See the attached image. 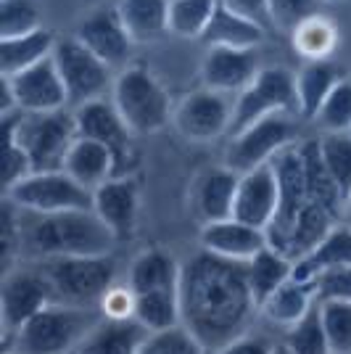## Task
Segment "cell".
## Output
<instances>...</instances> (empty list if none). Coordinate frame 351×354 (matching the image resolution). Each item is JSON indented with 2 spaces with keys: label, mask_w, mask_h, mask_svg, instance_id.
<instances>
[{
  "label": "cell",
  "mask_w": 351,
  "mask_h": 354,
  "mask_svg": "<svg viewBox=\"0 0 351 354\" xmlns=\"http://www.w3.org/2000/svg\"><path fill=\"white\" fill-rule=\"evenodd\" d=\"M180 310L182 328L204 344L206 352H217L249 333L251 317L259 307L246 278V262L222 259L204 249L196 251L182 262Z\"/></svg>",
  "instance_id": "1"
},
{
  "label": "cell",
  "mask_w": 351,
  "mask_h": 354,
  "mask_svg": "<svg viewBox=\"0 0 351 354\" xmlns=\"http://www.w3.org/2000/svg\"><path fill=\"white\" fill-rule=\"evenodd\" d=\"M24 243L43 259L103 257L117 246V236L93 209H77L61 214H37V220L24 227Z\"/></svg>",
  "instance_id": "2"
},
{
  "label": "cell",
  "mask_w": 351,
  "mask_h": 354,
  "mask_svg": "<svg viewBox=\"0 0 351 354\" xmlns=\"http://www.w3.org/2000/svg\"><path fill=\"white\" fill-rule=\"evenodd\" d=\"M111 101L135 135L159 133L175 114L167 88L146 64H130L117 74Z\"/></svg>",
  "instance_id": "3"
},
{
  "label": "cell",
  "mask_w": 351,
  "mask_h": 354,
  "mask_svg": "<svg viewBox=\"0 0 351 354\" xmlns=\"http://www.w3.org/2000/svg\"><path fill=\"white\" fill-rule=\"evenodd\" d=\"M98 320L101 310L53 301L16 333L11 349L21 354H74Z\"/></svg>",
  "instance_id": "4"
},
{
  "label": "cell",
  "mask_w": 351,
  "mask_h": 354,
  "mask_svg": "<svg viewBox=\"0 0 351 354\" xmlns=\"http://www.w3.org/2000/svg\"><path fill=\"white\" fill-rule=\"evenodd\" d=\"M40 270L53 288V299L72 307L98 310L106 291L117 286V259L111 254L43 259Z\"/></svg>",
  "instance_id": "5"
},
{
  "label": "cell",
  "mask_w": 351,
  "mask_h": 354,
  "mask_svg": "<svg viewBox=\"0 0 351 354\" xmlns=\"http://www.w3.org/2000/svg\"><path fill=\"white\" fill-rule=\"evenodd\" d=\"M3 119V127L16 135V140L30 153L35 172H53L64 169L66 153L74 146L77 124L74 114L53 111V114H24L16 111Z\"/></svg>",
  "instance_id": "6"
},
{
  "label": "cell",
  "mask_w": 351,
  "mask_h": 354,
  "mask_svg": "<svg viewBox=\"0 0 351 354\" xmlns=\"http://www.w3.org/2000/svg\"><path fill=\"white\" fill-rule=\"evenodd\" d=\"M293 111H298L296 74H291L285 66H262L256 80L235 98L233 122L227 135L233 138L262 119L275 114H293Z\"/></svg>",
  "instance_id": "7"
},
{
  "label": "cell",
  "mask_w": 351,
  "mask_h": 354,
  "mask_svg": "<svg viewBox=\"0 0 351 354\" xmlns=\"http://www.w3.org/2000/svg\"><path fill=\"white\" fill-rule=\"evenodd\" d=\"M21 212L30 214H61L77 209H93V191L79 185L69 172H32L24 183L6 193Z\"/></svg>",
  "instance_id": "8"
},
{
  "label": "cell",
  "mask_w": 351,
  "mask_h": 354,
  "mask_svg": "<svg viewBox=\"0 0 351 354\" xmlns=\"http://www.w3.org/2000/svg\"><path fill=\"white\" fill-rule=\"evenodd\" d=\"M53 64L59 69L61 80L69 93V104L82 106L88 101L103 98V93L114 88V69L101 61L90 48L79 43L77 37H61L53 48Z\"/></svg>",
  "instance_id": "9"
},
{
  "label": "cell",
  "mask_w": 351,
  "mask_h": 354,
  "mask_svg": "<svg viewBox=\"0 0 351 354\" xmlns=\"http://www.w3.org/2000/svg\"><path fill=\"white\" fill-rule=\"evenodd\" d=\"M296 135H298V130H296V122L291 119V114L267 117L230 138L225 164L235 169L238 175H246L256 167L272 164V159L280 151H285L296 143Z\"/></svg>",
  "instance_id": "10"
},
{
  "label": "cell",
  "mask_w": 351,
  "mask_h": 354,
  "mask_svg": "<svg viewBox=\"0 0 351 354\" xmlns=\"http://www.w3.org/2000/svg\"><path fill=\"white\" fill-rule=\"evenodd\" d=\"M53 301V288L40 267L8 270L0 288V323L6 339H14L32 317H37Z\"/></svg>",
  "instance_id": "11"
},
{
  "label": "cell",
  "mask_w": 351,
  "mask_h": 354,
  "mask_svg": "<svg viewBox=\"0 0 351 354\" xmlns=\"http://www.w3.org/2000/svg\"><path fill=\"white\" fill-rule=\"evenodd\" d=\"M74 124H77V135L79 138L98 140V143H103L111 151L114 164H117V175L114 177L132 175V167H135L132 138H135V133L127 127V122L122 119L114 101L95 98V101L77 106L74 109Z\"/></svg>",
  "instance_id": "12"
},
{
  "label": "cell",
  "mask_w": 351,
  "mask_h": 354,
  "mask_svg": "<svg viewBox=\"0 0 351 354\" xmlns=\"http://www.w3.org/2000/svg\"><path fill=\"white\" fill-rule=\"evenodd\" d=\"M233 104L230 95H222L209 88H201L185 95L177 104L172 122H175L177 133L191 143H211L230 133V122H233Z\"/></svg>",
  "instance_id": "13"
},
{
  "label": "cell",
  "mask_w": 351,
  "mask_h": 354,
  "mask_svg": "<svg viewBox=\"0 0 351 354\" xmlns=\"http://www.w3.org/2000/svg\"><path fill=\"white\" fill-rule=\"evenodd\" d=\"M74 37L79 43L90 48L101 61H106L111 69H124L130 66L132 56V37L127 35L122 16L114 6H98L95 11H90L85 19L77 21L74 27Z\"/></svg>",
  "instance_id": "14"
},
{
  "label": "cell",
  "mask_w": 351,
  "mask_h": 354,
  "mask_svg": "<svg viewBox=\"0 0 351 354\" xmlns=\"http://www.w3.org/2000/svg\"><path fill=\"white\" fill-rule=\"evenodd\" d=\"M6 80L11 82L19 111L24 114H53V111H64V106L69 104V93L53 64V56L35 64L27 72L6 77Z\"/></svg>",
  "instance_id": "15"
},
{
  "label": "cell",
  "mask_w": 351,
  "mask_h": 354,
  "mask_svg": "<svg viewBox=\"0 0 351 354\" xmlns=\"http://www.w3.org/2000/svg\"><path fill=\"white\" fill-rule=\"evenodd\" d=\"M280 207V183L272 164L256 167L246 175H240L238 193H235L233 217L246 222L251 227H259L267 233Z\"/></svg>",
  "instance_id": "16"
},
{
  "label": "cell",
  "mask_w": 351,
  "mask_h": 354,
  "mask_svg": "<svg viewBox=\"0 0 351 354\" xmlns=\"http://www.w3.org/2000/svg\"><path fill=\"white\" fill-rule=\"evenodd\" d=\"M262 72L256 48L238 50V48H209L201 61V80L204 88L238 98L243 90Z\"/></svg>",
  "instance_id": "17"
},
{
  "label": "cell",
  "mask_w": 351,
  "mask_h": 354,
  "mask_svg": "<svg viewBox=\"0 0 351 354\" xmlns=\"http://www.w3.org/2000/svg\"><path fill=\"white\" fill-rule=\"evenodd\" d=\"M93 212L101 217L111 233L127 238L137 227V212H140V185L132 175L111 177L93 191Z\"/></svg>",
  "instance_id": "18"
},
{
  "label": "cell",
  "mask_w": 351,
  "mask_h": 354,
  "mask_svg": "<svg viewBox=\"0 0 351 354\" xmlns=\"http://www.w3.org/2000/svg\"><path fill=\"white\" fill-rule=\"evenodd\" d=\"M238 183H240V175L230 169L227 164L206 167L204 172L196 177L191 188V204L201 225L233 217Z\"/></svg>",
  "instance_id": "19"
},
{
  "label": "cell",
  "mask_w": 351,
  "mask_h": 354,
  "mask_svg": "<svg viewBox=\"0 0 351 354\" xmlns=\"http://www.w3.org/2000/svg\"><path fill=\"white\" fill-rule=\"evenodd\" d=\"M267 243L269 241H267L264 230L251 227L235 217L201 225V249L211 251L222 259L249 262L251 257H256Z\"/></svg>",
  "instance_id": "20"
},
{
  "label": "cell",
  "mask_w": 351,
  "mask_h": 354,
  "mask_svg": "<svg viewBox=\"0 0 351 354\" xmlns=\"http://www.w3.org/2000/svg\"><path fill=\"white\" fill-rule=\"evenodd\" d=\"M148 336L151 330L137 317L114 320L101 315L74 354H140Z\"/></svg>",
  "instance_id": "21"
},
{
  "label": "cell",
  "mask_w": 351,
  "mask_h": 354,
  "mask_svg": "<svg viewBox=\"0 0 351 354\" xmlns=\"http://www.w3.org/2000/svg\"><path fill=\"white\" fill-rule=\"evenodd\" d=\"M351 265V225H333L314 249L293 262V281L312 283L320 272Z\"/></svg>",
  "instance_id": "22"
},
{
  "label": "cell",
  "mask_w": 351,
  "mask_h": 354,
  "mask_svg": "<svg viewBox=\"0 0 351 354\" xmlns=\"http://www.w3.org/2000/svg\"><path fill=\"white\" fill-rule=\"evenodd\" d=\"M180 272H182V265L175 259V254L164 249H146L132 259L127 286L135 291V296L164 291V288H180Z\"/></svg>",
  "instance_id": "23"
},
{
  "label": "cell",
  "mask_w": 351,
  "mask_h": 354,
  "mask_svg": "<svg viewBox=\"0 0 351 354\" xmlns=\"http://www.w3.org/2000/svg\"><path fill=\"white\" fill-rule=\"evenodd\" d=\"M64 172H69L79 185L95 191L98 185H103L106 180L117 175V164H114L111 151L103 143L90 140V138H77L66 153Z\"/></svg>",
  "instance_id": "24"
},
{
  "label": "cell",
  "mask_w": 351,
  "mask_h": 354,
  "mask_svg": "<svg viewBox=\"0 0 351 354\" xmlns=\"http://www.w3.org/2000/svg\"><path fill=\"white\" fill-rule=\"evenodd\" d=\"M132 43H156L169 32V0H117Z\"/></svg>",
  "instance_id": "25"
},
{
  "label": "cell",
  "mask_w": 351,
  "mask_h": 354,
  "mask_svg": "<svg viewBox=\"0 0 351 354\" xmlns=\"http://www.w3.org/2000/svg\"><path fill=\"white\" fill-rule=\"evenodd\" d=\"M264 27H259L256 21H251L246 16L235 14L230 8H225L222 3H217V11L211 16L209 27L204 32V40L209 48H238V50H251L259 48L264 40Z\"/></svg>",
  "instance_id": "26"
},
{
  "label": "cell",
  "mask_w": 351,
  "mask_h": 354,
  "mask_svg": "<svg viewBox=\"0 0 351 354\" xmlns=\"http://www.w3.org/2000/svg\"><path fill=\"white\" fill-rule=\"evenodd\" d=\"M314 307H317V296H314L312 283H301L291 278L285 286H280L267 301H262L259 315H262L264 320H269L272 325L288 330L298 320H304Z\"/></svg>",
  "instance_id": "27"
},
{
  "label": "cell",
  "mask_w": 351,
  "mask_h": 354,
  "mask_svg": "<svg viewBox=\"0 0 351 354\" xmlns=\"http://www.w3.org/2000/svg\"><path fill=\"white\" fill-rule=\"evenodd\" d=\"M343 80V69L330 61H307V66L296 74V101L298 114L304 119H314L325 98L333 93L338 82Z\"/></svg>",
  "instance_id": "28"
},
{
  "label": "cell",
  "mask_w": 351,
  "mask_h": 354,
  "mask_svg": "<svg viewBox=\"0 0 351 354\" xmlns=\"http://www.w3.org/2000/svg\"><path fill=\"white\" fill-rule=\"evenodd\" d=\"M56 40L59 37H53V32L48 30L0 40V77H16V74L32 69L35 64L50 59Z\"/></svg>",
  "instance_id": "29"
},
{
  "label": "cell",
  "mask_w": 351,
  "mask_h": 354,
  "mask_svg": "<svg viewBox=\"0 0 351 354\" xmlns=\"http://www.w3.org/2000/svg\"><path fill=\"white\" fill-rule=\"evenodd\" d=\"M246 278L251 294L256 299V307H262V301H267L280 286H285L293 278V259L267 243L256 257L246 262Z\"/></svg>",
  "instance_id": "30"
},
{
  "label": "cell",
  "mask_w": 351,
  "mask_h": 354,
  "mask_svg": "<svg viewBox=\"0 0 351 354\" xmlns=\"http://www.w3.org/2000/svg\"><path fill=\"white\" fill-rule=\"evenodd\" d=\"M135 317L146 325L151 333H161L182 325V310H180V288H164L151 294L135 296Z\"/></svg>",
  "instance_id": "31"
},
{
  "label": "cell",
  "mask_w": 351,
  "mask_h": 354,
  "mask_svg": "<svg viewBox=\"0 0 351 354\" xmlns=\"http://www.w3.org/2000/svg\"><path fill=\"white\" fill-rule=\"evenodd\" d=\"M293 48L304 56L307 61H325L338 45V30L336 24L325 14L307 19L298 30L291 35Z\"/></svg>",
  "instance_id": "32"
},
{
  "label": "cell",
  "mask_w": 351,
  "mask_h": 354,
  "mask_svg": "<svg viewBox=\"0 0 351 354\" xmlns=\"http://www.w3.org/2000/svg\"><path fill=\"white\" fill-rule=\"evenodd\" d=\"M220 0H169V32L185 40H201Z\"/></svg>",
  "instance_id": "33"
},
{
  "label": "cell",
  "mask_w": 351,
  "mask_h": 354,
  "mask_svg": "<svg viewBox=\"0 0 351 354\" xmlns=\"http://www.w3.org/2000/svg\"><path fill=\"white\" fill-rule=\"evenodd\" d=\"M320 159L328 169L330 180L336 183L341 196L351 201V135L349 133H325L320 138Z\"/></svg>",
  "instance_id": "34"
},
{
  "label": "cell",
  "mask_w": 351,
  "mask_h": 354,
  "mask_svg": "<svg viewBox=\"0 0 351 354\" xmlns=\"http://www.w3.org/2000/svg\"><path fill=\"white\" fill-rule=\"evenodd\" d=\"M293 354H333L328 333L322 328L320 304L309 312L304 320L285 330V341H283Z\"/></svg>",
  "instance_id": "35"
},
{
  "label": "cell",
  "mask_w": 351,
  "mask_h": 354,
  "mask_svg": "<svg viewBox=\"0 0 351 354\" xmlns=\"http://www.w3.org/2000/svg\"><path fill=\"white\" fill-rule=\"evenodd\" d=\"M43 30L35 0H0V40Z\"/></svg>",
  "instance_id": "36"
},
{
  "label": "cell",
  "mask_w": 351,
  "mask_h": 354,
  "mask_svg": "<svg viewBox=\"0 0 351 354\" xmlns=\"http://www.w3.org/2000/svg\"><path fill=\"white\" fill-rule=\"evenodd\" d=\"M328 0H269V27L293 35L307 19L322 14Z\"/></svg>",
  "instance_id": "37"
},
{
  "label": "cell",
  "mask_w": 351,
  "mask_h": 354,
  "mask_svg": "<svg viewBox=\"0 0 351 354\" xmlns=\"http://www.w3.org/2000/svg\"><path fill=\"white\" fill-rule=\"evenodd\" d=\"M333 354H351V301H317Z\"/></svg>",
  "instance_id": "38"
},
{
  "label": "cell",
  "mask_w": 351,
  "mask_h": 354,
  "mask_svg": "<svg viewBox=\"0 0 351 354\" xmlns=\"http://www.w3.org/2000/svg\"><path fill=\"white\" fill-rule=\"evenodd\" d=\"M317 122L325 133H351V80H341L317 111Z\"/></svg>",
  "instance_id": "39"
},
{
  "label": "cell",
  "mask_w": 351,
  "mask_h": 354,
  "mask_svg": "<svg viewBox=\"0 0 351 354\" xmlns=\"http://www.w3.org/2000/svg\"><path fill=\"white\" fill-rule=\"evenodd\" d=\"M140 354H209L201 341L188 328L177 325L161 333H151Z\"/></svg>",
  "instance_id": "40"
},
{
  "label": "cell",
  "mask_w": 351,
  "mask_h": 354,
  "mask_svg": "<svg viewBox=\"0 0 351 354\" xmlns=\"http://www.w3.org/2000/svg\"><path fill=\"white\" fill-rule=\"evenodd\" d=\"M3 133H6V162H3V175H6V193L16 188L19 183H24L27 177L35 172V167H32V159L30 153L24 151V146L16 140V135L11 130H6L3 127Z\"/></svg>",
  "instance_id": "41"
},
{
  "label": "cell",
  "mask_w": 351,
  "mask_h": 354,
  "mask_svg": "<svg viewBox=\"0 0 351 354\" xmlns=\"http://www.w3.org/2000/svg\"><path fill=\"white\" fill-rule=\"evenodd\" d=\"M317 301H351V265L333 267L312 281Z\"/></svg>",
  "instance_id": "42"
},
{
  "label": "cell",
  "mask_w": 351,
  "mask_h": 354,
  "mask_svg": "<svg viewBox=\"0 0 351 354\" xmlns=\"http://www.w3.org/2000/svg\"><path fill=\"white\" fill-rule=\"evenodd\" d=\"M135 291L130 286H111L106 296L101 299L98 310H101L103 317H114V320H127V317H135Z\"/></svg>",
  "instance_id": "43"
},
{
  "label": "cell",
  "mask_w": 351,
  "mask_h": 354,
  "mask_svg": "<svg viewBox=\"0 0 351 354\" xmlns=\"http://www.w3.org/2000/svg\"><path fill=\"white\" fill-rule=\"evenodd\" d=\"M275 352V344L269 339H264L259 333H243L233 339L230 344H225L222 349L211 354H272Z\"/></svg>",
  "instance_id": "44"
},
{
  "label": "cell",
  "mask_w": 351,
  "mask_h": 354,
  "mask_svg": "<svg viewBox=\"0 0 351 354\" xmlns=\"http://www.w3.org/2000/svg\"><path fill=\"white\" fill-rule=\"evenodd\" d=\"M220 3L235 14L256 21L264 30H269V0H220Z\"/></svg>",
  "instance_id": "45"
},
{
  "label": "cell",
  "mask_w": 351,
  "mask_h": 354,
  "mask_svg": "<svg viewBox=\"0 0 351 354\" xmlns=\"http://www.w3.org/2000/svg\"><path fill=\"white\" fill-rule=\"evenodd\" d=\"M272 354H293V352L285 346V344H280V346H275V352H272Z\"/></svg>",
  "instance_id": "46"
},
{
  "label": "cell",
  "mask_w": 351,
  "mask_h": 354,
  "mask_svg": "<svg viewBox=\"0 0 351 354\" xmlns=\"http://www.w3.org/2000/svg\"><path fill=\"white\" fill-rule=\"evenodd\" d=\"M3 354H21V352H16V349H6Z\"/></svg>",
  "instance_id": "47"
},
{
  "label": "cell",
  "mask_w": 351,
  "mask_h": 354,
  "mask_svg": "<svg viewBox=\"0 0 351 354\" xmlns=\"http://www.w3.org/2000/svg\"><path fill=\"white\" fill-rule=\"evenodd\" d=\"M349 207H351V201H349Z\"/></svg>",
  "instance_id": "48"
},
{
  "label": "cell",
  "mask_w": 351,
  "mask_h": 354,
  "mask_svg": "<svg viewBox=\"0 0 351 354\" xmlns=\"http://www.w3.org/2000/svg\"><path fill=\"white\" fill-rule=\"evenodd\" d=\"M209 354H211V352H209Z\"/></svg>",
  "instance_id": "49"
},
{
  "label": "cell",
  "mask_w": 351,
  "mask_h": 354,
  "mask_svg": "<svg viewBox=\"0 0 351 354\" xmlns=\"http://www.w3.org/2000/svg\"><path fill=\"white\" fill-rule=\"evenodd\" d=\"M349 135H351V133H349Z\"/></svg>",
  "instance_id": "50"
}]
</instances>
